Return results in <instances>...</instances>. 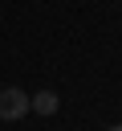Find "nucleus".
<instances>
[{
  "label": "nucleus",
  "instance_id": "obj_1",
  "mask_svg": "<svg viewBox=\"0 0 122 131\" xmlns=\"http://www.w3.org/2000/svg\"><path fill=\"white\" fill-rule=\"evenodd\" d=\"M28 111H33V102H28V94L20 86H4L0 90V119L12 123V119H24Z\"/></svg>",
  "mask_w": 122,
  "mask_h": 131
},
{
  "label": "nucleus",
  "instance_id": "obj_2",
  "mask_svg": "<svg viewBox=\"0 0 122 131\" xmlns=\"http://www.w3.org/2000/svg\"><path fill=\"white\" fill-rule=\"evenodd\" d=\"M28 102H33V111H37V115H57V106H61L53 90H41V94H37V98H28Z\"/></svg>",
  "mask_w": 122,
  "mask_h": 131
},
{
  "label": "nucleus",
  "instance_id": "obj_3",
  "mask_svg": "<svg viewBox=\"0 0 122 131\" xmlns=\"http://www.w3.org/2000/svg\"><path fill=\"white\" fill-rule=\"evenodd\" d=\"M110 131H122V123H118V127H110Z\"/></svg>",
  "mask_w": 122,
  "mask_h": 131
}]
</instances>
